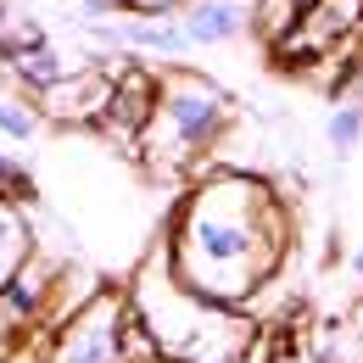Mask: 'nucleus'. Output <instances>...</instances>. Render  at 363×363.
Wrapping results in <instances>:
<instances>
[{
	"instance_id": "nucleus-5",
	"label": "nucleus",
	"mask_w": 363,
	"mask_h": 363,
	"mask_svg": "<svg viewBox=\"0 0 363 363\" xmlns=\"http://www.w3.org/2000/svg\"><path fill=\"white\" fill-rule=\"evenodd\" d=\"M363 28V0H318L313 11L285 34V40H274V56L279 62H296V67H308V62H324V56H335V50L347 45L352 34Z\"/></svg>"
},
{
	"instance_id": "nucleus-7",
	"label": "nucleus",
	"mask_w": 363,
	"mask_h": 363,
	"mask_svg": "<svg viewBox=\"0 0 363 363\" xmlns=\"http://www.w3.org/2000/svg\"><path fill=\"white\" fill-rule=\"evenodd\" d=\"M179 23L190 34V45H235L257 23V6H246V0H190L179 11Z\"/></svg>"
},
{
	"instance_id": "nucleus-17",
	"label": "nucleus",
	"mask_w": 363,
	"mask_h": 363,
	"mask_svg": "<svg viewBox=\"0 0 363 363\" xmlns=\"http://www.w3.org/2000/svg\"><path fill=\"white\" fill-rule=\"evenodd\" d=\"M352 274H358V279H363V246H358V252H352Z\"/></svg>"
},
{
	"instance_id": "nucleus-11",
	"label": "nucleus",
	"mask_w": 363,
	"mask_h": 363,
	"mask_svg": "<svg viewBox=\"0 0 363 363\" xmlns=\"http://www.w3.org/2000/svg\"><path fill=\"white\" fill-rule=\"evenodd\" d=\"M324 145L335 151V162H347L363 145V95H341L324 118Z\"/></svg>"
},
{
	"instance_id": "nucleus-8",
	"label": "nucleus",
	"mask_w": 363,
	"mask_h": 363,
	"mask_svg": "<svg viewBox=\"0 0 363 363\" xmlns=\"http://www.w3.org/2000/svg\"><path fill=\"white\" fill-rule=\"evenodd\" d=\"M50 291H56V263H45L40 252L23 263V274L0 291V324L17 335V330H28L34 318L45 313V302H50Z\"/></svg>"
},
{
	"instance_id": "nucleus-4",
	"label": "nucleus",
	"mask_w": 363,
	"mask_h": 363,
	"mask_svg": "<svg viewBox=\"0 0 363 363\" xmlns=\"http://www.w3.org/2000/svg\"><path fill=\"white\" fill-rule=\"evenodd\" d=\"M45 363H135V308L118 291H95L56 324Z\"/></svg>"
},
{
	"instance_id": "nucleus-14",
	"label": "nucleus",
	"mask_w": 363,
	"mask_h": 363,
	"mask_svg": "<svg viewBox=\"0 0 363 363\" xmlns=\"http://www.w3.org/2000/svg\"><path fill=\"white\" fill-rule=\"evenodd\" d=\"M0 196L6 201H34V174L17 157H6V151H0Z\"/></svg>"
},
{
	"instance_id": "nucleus-12",
	"label": "nucleus",
	"mask_w": 363,
	"mask_h": 363,
	"mask_svg": "<svg viewBox=\"0 0 363 363\" xmlns=\"http://www.w3.org/2000/svg\"><path fill=\"white\" fill-rule=\"evenodd\" d=\"M40 129H45V106H34V101H23V95H0V140L28 145Z\"/></svg>"
},
{
	"instance_id": "nucleus-2",
	"label": "nucleus",
	"mask_w": 363,
	"mask_h": 363,
	"mask_svg": "<svg viewBox=\"0 0 363 363\" xmlns=\"http://www.w3.org/2000/svg\"><path fill=\"white\" fill-rule=\"evenodd\" d=\"M129 308L168 363H246V352L257 347V324L240 308L196 296L174 274L168 246H157L140 263L135 285H129Z\"/></svg>"
},
{
	"instance_id": "nucleus-16",
	"label": "nucleus",
	"mask_w": 363,
	"mask_h": 363,
	"mask_svg": "<svg viewBox=\"0 0 363 363\" xmlns=\"http://www.w3.org/2000/svg\"><path fill=\"white\" fill-rule=\"evenodd\" d=\"M179 6H190V0H129V11H140V17H174Z\"/></svg>"
},
{
	"instance_id": "nucleus-18",
	"label": "nucleus",
	"mask_w": 363,
	"mask_h": 363,
	"mask_svg": "<svg viewBox=\"0 0 363 363\" xmlns=\"http://www.w3.org/2000/svg\"><path fill=\"white\" fill-rule=\"evenodd\" d=\"M274 363H324V358H274Z\"/></svg>"
},
{
	"instance_id": "nucleus-15",
	"label": "nucleus",
	"mask_w": 363,
	"mask_h": 363,
	"mask_svg": "<svg viewBox=\"0 0 363 363\" xmlns=\"http://www.w3.org/2000/svg\"><path fill=\"white\" fill-rule=\"evenodd\" d=\"M112 11H129V0H79V28L95 17H112Z\"/></svg>"
},
{
	"instance_id": "nucleus-9",
	"label": "nucleus",
	"mask_w": 363,
	"mask_h": 363,
	"mask_svg": "<svg viewBox=\"0 0 363 363\" xmlns=\"http://www.w3.org/2000/svg\"><path fill=\"white\" fill-rule=\"evenodd\" d=\"M6 73H11V79H17L28 95H40V101H45L50 90H62V84L79 73V62H67V56H62V50L45 40V45H34V50H23V56H11V62H6Z\"/></svg>"
},
{
	"instance_id": "nucleus-1",
	"label": "nucleus",
	"mask_w": 363,
	"mask_h": 363,
	"mask_svg": "<svg viewBox=\"0 0 363 363\" xmlns=\"http://www.w3.org/2000/svg\"><path fill=\"white\" fill-rule=\"evenodd\" d=\"M291 246V213L279 190L257 174L213 168L190 184L174 213L168 257L196 296L240 308L269 285Z\"/></svg>"
},
{
	"instance_id": "nucleus-3",
	"label": "nucleus",
	"mask_w": 363,
	"mask_h": 363,
	"mask_svg": "<svg viewBox=\"0 0 363 363\" xmlns=\"http://www.w3.org/2000/svg\"><path fill=\"white\" fill-rule=\"evenodd\" d=\"M229 118H235V106L213 79H201L190 67H168L157 79V112H151V123L140 135V157L151 168H162V174L196 168L224 140Z\"/></svg>"
},
{
	"instance_id": "nucleus-13",
	"label": "nucleus",
	"mask_w": 363,
	"mask_h": 363,
	"mask_svg": "<svg viewBox=\"0 0 363 363\" xmlns=\"http://www.w3.org/2000/svg\"><path fill=\"white\" fill-rule=\"evenodd\" d=\"M313 6H318V0H263V6H257V28H263V40H269V45H274V40H285Z\"/></svg>"
},
{
	"instance_id": "nucleus-10",
	"label": "nucleus",
	"mask_w": 363,
	"mask_h": 363,
	"mask_svg": "<svg viewBox=\"0 0 363 363\" xmlns=\"http://www.w3.org/2000/svg\"><path fill=\"white\" fill-rule=\"evenodd\" d=\"M28 257H34V229H28V213H23V201H6V196H0V291L23 274Z\"/></svg>"
},
{
	"instance_id": "nucleus-6",
	"label": "nucleus",
	"mask_w": 363,
	"mask_h": 363,
	"mask_svg": "<svg viewBox=\"0 0 363 363\" xmlns=\"http://www.w3.org/2000/svg\"><path fill=\"white\" fill-rule=\"evenodd\" d=\"M151 112H157V73H145V67H118L101 129H106V135H123V140H135V145H140L145 123H151Z\"/></svg>"
}]
</instances>
